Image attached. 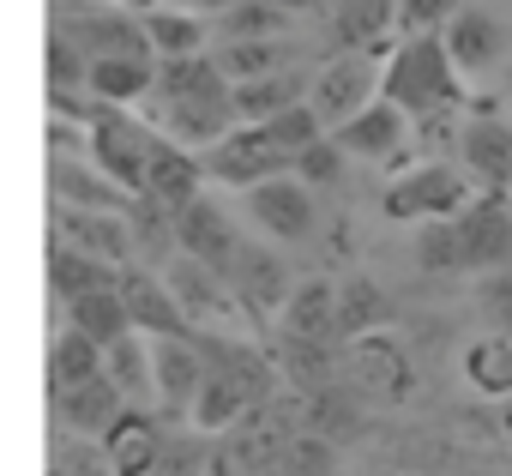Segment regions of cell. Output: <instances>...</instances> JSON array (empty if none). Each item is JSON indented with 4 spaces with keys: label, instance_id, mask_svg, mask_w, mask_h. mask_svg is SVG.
Returning a JSON list of instances; mask_svg holds the SVG:
<instances>
[{
    "label": "cell",
    "instance_id": "cell-1",
    "mask_svg": "<svg viewBox=\"0 0 512 476\" xmlns=\"http://www.w3.org/2000/svg\"><path fill=\"white\" fill-rule=\"evenodd\" d=\"M193 350H199V398H193V428L199 434H223L235 428L247 410H260L266 398H278V368L272 356H260L253 344L229 338V332H193Z\"/></svg>",
    "mask_w": 512,
    "mask_h": 476
},
{
    "label": "cell",
    "instance_id": "cell-30",
    "mask_svg": "<svg viewBox=\"0 0 512 476\" xmlns=\"http://www.w3.org/2000/svg\"><path fill=\"white\" fill-rule=\"evenodd\" d=\"M115 272H121V266H109V260H97V254H79V248H67V242L49 248V290L61 296V308L79 302V296H91V290H115Z\"/></svg>",
    "mask_w": 512,
    "mask_h": 476
},
{
    "label": "cell",
    "instance_id": "cell-34",
    "mask_svg": "<svg viewBox=\"0 0 512 476\" xmlns=\"http://www.w3.org/2000/svg\"><path fill=\"white\" fill-rule=\"evenodd\" d=\"M464 380L482 398H512V332H488L464 350Z\"/></svg>",
    "mask_w": 512,
    "mask_h": 476
},
{
    "label": "cell",
    "instance_id": "cell-11",
    "mask_svg": "<svg viewBox=\"0 0 512 476\" xmlns=\"http://www.w3.org/2000/svg\"><path fill=\"white\" fill-rule=\"evenodd\" d=\"M199 193H205V163H199V151L175 145L169 133H151V145H145V193H139V199H151V205H163V211L175 217V211H187Z\"/></svg>",
    "mask_w": 512,
    "mask_h": 476
},
{
    "label": "cell",
    "instance_id": "cell-40",
    "mask_svg": "<svg viewBox=\"0 0 512 476\" xmlns=\"http://www.w3.org/2000/svg\"><path fill=\"white\" fill-rule=\"evenodd\" d=\"M223 25H229V43H247V37H278V31H284V13H278V7H266V0H241L235 13H223Z\"/></svg>",
    "mask_w": 512,
    "mask_h": 476
},
{
    "label": "cell",
    "instance_id": "cell-41",
    "mask_svg": "<svg viewBox=\"0 0 512 476\" xmlns=\"http://www.w3.org/2000/svg\"><path fill=\"white\" fill-rule=\"evenodd\" d=\"M338 169H344V151H338V139L326 133V139H314V145L296 157V169H290V175H296L302 187H326V181H338Z\"/></svg>",
    "mask_w": 512,
    "mask_h": 476
},
{
    "label": "cell",
    "instance_id": "cell-9",
    "mask_svg": "<svg viewBox=\"0 0 512 476\" xmlns=\"http://www.w3.org/2000/svg\"><path fill=\"white\" fill-rule=\"evenodd\" d=\"M458 248H464V272H500L512 266V205L506 193H476L458 217Z\"/></svg>",
    "mask_w": 512,
    "mask_h": 476
},
{
    "label": "cell",
    "instance_id": "cell-10",
    "mask_svg": "<svg viewBox=\"0 0 512 476\" xmlns=\"http://www.w3.org/2000/svg\"><path fill=\"white\" fill-rule=\"evenodd\" d=\"M163 284H169V296L181 302V314H187L193 332H229V338H241V332H235V326H241V302H235V290H229L217 272H205V266H193V260H175Z\"/></svg>",
    "mask_w": 512,
    "mask_h": 476
},
{
    "label": "cell",
    "instance_id": "cell-28",
    "mask_svg": "<svg viewBox=\"0 0 512 476\" xmlns=\"http://www.w3.org/2000/svg\"><path fill=\"white\" fill-rule=\"evenodd\" d=\"M296 103H308V79H302V73H284V67L229 85L235 127H241V121H272V115H284V109H296Z\"/></svg>",
    "mask_w": 512,
    "mask_h": 476
},
{
    "label": "cell",
    "instance_id": "cell-47",
    "mask_svg": "<svg viewBox=\"0 0 512 476\" xmlns=\"http://www.w3.org/2000/svg\"><path fill=\"white\" fill-rule=\"evenodd\" d=\"M109 7H121V13H151L157 0H109Z\"/></svg>",
    "mask_w": 512,
    "mask_h": 476
},
{
    "label": "cell",
    "instance_id": "cell-20",
    "mask_svg": "<svg viewBox=\"0 0 512 476\" xmlns=\"http://www.w3.org/2000/svg\"><path fill=\"white\" fill-rule=\"evenodd\" d=\"M169 434H163V416L157 410H121L115 428L103 434V458H109V476H151L157 458H163Z\"/></svg>",
    "mask_w": 512,
    "mask_h": 476
},
{
    "label": "cell",
    "instance_id": "cell-32",
    "mask_svg": "<svg viewBox=\"0 0 512 476\" xmlns=\"http://www.w3.org/2000/svg\"><path fill=\"white\" fill-rule=\"evenodd\" d=\"M145 19V37H151V55L157 61H187V55H205V19L187 13V7H151L139 13Z\"/></svg>",
    "mask_w": 512,
    "mask_h": 476
},
{
    "label": "cell",
    "instance_id": "cell-43",
    "mask_svg": "<svg viewBox=\"0 0 512 476\" xmlns=\"http://www.w3.org/2000/svg\"><path fill=\"white\" fill-rule=\"evenodd\" d=\"M464 7V0H398V31L422 37V31H446V19Z\"/></svg>",
    "mask_w": 512,
    "mask_h": 476
},
{
    "label": "cell",
    "instance_id": "cell-39",
    "mask_svg": "<svg viewBox=\"0 0 512 476\" xmlns=\"http://www.w3.org/2000/svg\"><path fill=\"white\" fill-rule=\"evenodd\" d=\"M278 464H284L290 476H332V470H338V452H332V440H326L320 428H296V434L284 440Z\"/></svg>",
    "mask_w": 512,
    "mask_h": 476
},
{
    "label": "cell",
    "instance_id": "cell-46",
    "mask_svg": "<svg viewBox=\"0 0 512 476\" xmlns=\"http://www.w3.org/2000/svg\"><path fill=\"white\" fill-rule=\"evenodd\" d=\"M266 7H278V13L290 19V13H308V7H314V0H266Z\"/></svg>",
    "mask_w": 512,
    "mask_h": 476
},
{
    "label": "cell",
    "instance_id": "cell-23",
    "mask_svg": "<svg viewBox=\"0 0 512 476\" xmlns=\"http://www.w3.org/2000/svg\"><path fill=\"white\" fill-rule=\"evenodd\" d=\"M338 368H344L350 380H368V386L386 392V398H404V392H410V362H404V350H398L386 332H368V338L344 344V350H338Z\"/></svg>",
    "mask_w": 512,
    "mask_h": 476
},
{
    "label": "cell",
    "instance_id": "cell-35",
    "mask_svg": "<svg viewBox=\"0 0 512 476\" xmlns=\"http://www.w3.org/2000/svg\"><path fill=\"white\" fill-rule=\"evenodd\" d=\"M67 326H73V332H85L97 350H109V344H121V338L133 332V320H127V308H121V296H115V290H91V296L67 302Z\"/></svg>",
    "mask_w": 512,
    "mask_h": 476
},
{
    "label": "cell",
    "instance_id": "cell-37",
    "mask_svg": "<svg viewBox=\"0 0 512 476\" xmlns=\"http://www.w3.org/2000/svg\"><path fill=\"white\" fill-rule=\"evenodd\" d=\"M410 254H416V266H422V272H434V278H446V272H464L458 223H452V217H440V223H416V242H410Z\"/></svg>",
    "mask_w": 512,
    "mask_h": 476
},
{
    "label": "cell",
    "instance_id": "cell-26",
    "mask_svg": "<svg viewBox=\"0 0 512 476\" xmlns=\"http://www.w3.org/2000/svg\"><path fill=\"white\" fill-rule=\"evenodd\" d=\"M386 320H392V302L380 296L374 278L332 284V332H338V350L356 344V338H368V332H386Z\"/></svg>",
    "mask_w": 512,
    "mask_h": 476
},
{
    "label": "cell",
    "instance_id": "cell-45",
    "mask_svg": "<svg viewBox=\"0 0 512 476\" xmlns=\"http://www.w3.org/2000/svg\"><path fill=\"white\" fill-rule=\"evenodd\" d=\"M187 13H199V19H223V13H235L241 0H181Z\"/></svg>",
    "mask_w": 512,
    "mask_h": 476
},
{
    "label": "cell",
    "instance_id": "cell-42",
    "mask_svg": "<svg viewBox=\"0 0 512 476\" xmlns=\"http://www.w3.org/2000/svg\"><path fill=\"white\" fill-rule=\"evenodd\" d=\"M476 302H482V314H488V326H494V332H512V266L482 272Z\"/></svg>",
    "mask_w": 512,
    "mask_h": 476
},
{
    "label": "cell",
    "instance_id": "cell-38",
    "mask_svg": "<svg viewBox=\"0 0 512 476\" xmlns=\"http://www.w3.org/2000/svg\"><path fill=\"white\" fill-rule=\"evenodd\" d=\"M49 476H109L103 440H91V434H73V428H61V434L49 440Z\"/></svg>",
    "mask_w": 512,
    "mask_h": 476
},
{
    "label": "cell",
    "instance_id": "cell-6",
    "mask_svg": "<svg viewBox=\"0 0 512 476\" xmlns=\"http://www.w3.org/2000/svg\"><path fill=\"white\" fill-rule=\"evenodd\" d=\"M296 434V422L284 416L278 398H266L260 410H247L235 428L211 434V452H205V470L211 476H260L266 464H278L284 440Z\"/></svg>",
    "mask_w": 512,
    "mask_h": 476
},
{
    "label": "cell",
    "instance_id": "cell-8",
    "mask_svg": "<svg viewBox=\"0 0 512 476\" xmlns=\"http://www.w3.org/2000/svg\"><path fill=\"white\" fill-rule=\"evenodd\" d=\"M374 97H380V61H374V55H350V49H338V55L308 79V109L320 115L326 133L344 127L350 115H362Z\"/></svg>",
    "mask_w": 512,
    "mask_h": 476
},
{
    "label": "cell",
    "instance_id": "cell-44",
    "mask_svg": "<svg viewBox=\"0 0 512 476\" xmlns=\"http://www.w3.org/2000/svg\"><path fill=\"white\" fill-rule=\"evenodd\" d=\"M199 464H205V458H199V446L181 434V440H169V446H163V458H157V470H151V476H199Z\"/></svg>",
    "mask_w": 512,
    "mask_h": 476
},
{
    "label": "cell",
    "instance_id": "cell-13",
    "mask_svg": "<svg viewBox=\"0 0 512 476\" xmlns=\"http://www.w3.org/2000/svg\"><path fill=\"white\" fill-rule=\"evenodd\" d=\"M458 163L470 181H482V193H506L512 187V121L494 109H476L458 127Z\"/></svg>",
    "mask_w": 512,
    "mask_h": 476
},
{
    "label": "cell",
    "instance_id": "cell-16",
    "mask_svg": "<svg viewBox=\"0 0 512 476\" xmlns=\"http://www.w3.org/2000/svg\"><path fill=\"white\" fill-rule=\"evenodd\" d=\"M175 248H181V260H193V266H205V272L223 278L229 260H235V248H241V235H235L229 211L199 193L187 211H175Z\"/></svg>",
    "mask_w": 512,
    "mask_h": 476
},
{
    "label": "cell",
    "instance_id": "cell-12",
    "mask_svg": "<svg viewBox=\"0 0 512 476\" xmlns=\"http://www.w3.org/2000/svg\"><path fill=\"white\" fill-rule=\"evenodd\" d=\"M223 284L235 290L241 314H253V320H266V314H278V308L290 302V266H284L272 248L247 242V235H241V248H235V260H229Z\"/></svg>",
    "mask_w": 512,
    "mask_h": 476
},
{
    "label": "cell",
    "instance_id": "cell-18",
    "mask_svg": "<svg viewBox=\"0 0 512 476\" xmlns=\"http://www.w3.org/2000/svg\"><path fill=\"white\" fill-rule=\"evenodd\" d=\"M332 139H338V151H344V157L392 163V157H404V145H410V115H398L386 97H374L362 115H350L344 127H332Z\"/></svg>",
    "mask_w": 512,
    "mask_h": 476
},
{
    "label": "cell",
    "instance_id": "cell-4",
    "mask_svg": "<svg viewBox=\"0 0 512 476\" xmlns=\"http://www.w3.org/2000/svg\"><path fill=\"white\" fill-rule=\"evenodd\" d=\"M476 199V187H470V175L458 169V163H410V169H398L386 187H380V211L392 217V223H440V217H458L464 205Z\"/></svg>",
    "mask_w": 512,
    "mask_h": 476
},
{
    "label": "cell",
    "instance_id": "cell-19",
    "mask_svg": "<svg viewBox=\"0 0 512 476\" xmlns=\"http://www.w3.org/2000/svg\"><path fill=\"white\" fill-rule=\"evenodd\" d=\"M199 350L193 338H151V392H157V416H193L199 398Z\"/></svg>",
    "mask_w": 512,
    "mask_h": 476
},
{
    "label": "cell",
    "instance_id": "cell-36",
    "mask_svg": "<svg viewBox=\"0 0 512 476\" xmlns=\"http://www.w3.org/2000/svg\"><path fill=\"white\" fill-rule=\"evenodd\" d=\"M211 61H217V73H223L229 85H241V79L278 73V67H284V49H278V37H247V43H223Z\"/></svg>",
    "mask_w": 512,
    "mask_h": 476
},
{
    "label": "cell",
    "instance_id": "cell-48",
    "mask_svg": "<svg viewBox=\"0 0 512 476\" xmlns=\"http://www.w3.org/2000/svg\"><path fill=\"white\" fill-rule=\"evenodd\" d=\"M500 434L512 440V398H500Z\"/></svg>",
    "mask_w": 512,
    "mask_h": 476
},
{
    "label": "cell",
    "instance_id": "cell-24",
    "mask_svg": "<svg viewBox=\"0 0 512 476\" xmlns=\"http://www.w3.org/2000/svg\"><path fill=\"white\" fill-rule=\"evenodd\" d=\"M49 187L61 205H79V211H127L133 205L91 157H49Z\"/></svg>",
    "mask_w": 512,
    "mask_h": 476
},
{
    "label": "cell",
    "instance_id": "cell-29",
    "mask_svg": "<svg viewBox=\"0 0 512 476\" xmlns=\"http://www.w3.org/2000/svg\"><path fill=\"white\" fill-rule=\"evenodd\" d=\"M278 338H302V344L338 350V332H332V284L326 278H308L302 290H290V302L278 308Z\"/></svg>",
    "mask_w": 512,
    "mask_h": 476
},
{
    "label": "cell",
    "instance_id": "cell-17",
    "mask_svg": "<svg viewBox=\"0 0 512 476\" xmlns=\"http://www.w3.org/2000/svg\"><path fill=\"white\" fill-rule=\"evenodd\" d=\"M440 43H446L452 67H458L464 79H482V73H494V67H500V55H506V31H500V19H494L488 7H476V0H464V7L446 19Z\"/></svg>",
    "mask_w": 512,
    "mask_h": 476
},
{
    "label": "cell",
    "instance_id": "cell-14",
    "mask_svg": "<svg viewBox=\"0 0 512 476\" xmlns=\"http://www.w3.org/2000/svg\"><path fill=\"white\" fill-rule=\"evenodd\" d=\"M247 217L260 223L272 242H308L314 235V187H302L296 175H272L260 187H247Z\"/></svg>",
    "mask_w": 512,
    "mask_h": 476
},
{
    "label": "cell",
    "instance_id": "cell-2",
    "mask_svg": "<svg viewBox=\"0 0 512 476\" xmlns=\"http://www.w3.org/2000/svg\"><path fill=\"white\" fill-rule=\"evenodd\" d=\"M380 97L410 115V127H446L464 109V73L452 67L440 31L398 37L380 61Z\"/></svg>",
    "mask_w": 512,
    "mask_h": 476
},
{
    "label": "cell",
    "instance_id": "cell-3",
    "mask_svg": "<svg viewBox=\"0 0 512 476\" xmlns=\"http://www.w3.org/2000/svg\"><path fill=\"white\" fill-rule=\"evenodd\" d=\"M157 109H163V133L187 151L217 145L235 127L229 109V79L217 73L211 55H187V61H157V85H151Z\"/></svg>",
    "mask_w": 512,
    "mask_h": 476
},
{
    "label": "cell",
    "instance_id": "cell-22",
    "mask_svg": "<svg viewBox=\"0 0 512 476\" xmlns=\"http://www.w3.org/2000/svg\"><path fill=\"white\" fill-rule=\"evenodd\" d=\"M392 31H398V0H338V13H332V37L350 55L386 61Z\"/></svg>",
    "mask_w": 512,
    "mask_h": 476
},
{
    "label": "cell",
    "instance_id": "cell-49",
    "mask_svg": "<svg viewBox=\"0 0 512 476\" xmlns=\"http://www.w3.org/2000/svg\"><path fill=\"white\" fill-rule=\"evenodd\" d=\"M260 476H290V470H284V464H266V470H260Z\"/></svg>",
    "mask_w": 512,
    "mask_h": 476
},
{
    "label": "cell",
    "instance_id": "cell-31",
    "mask_svg": "<svg viewBox=\"0 0 512 476\" xmlns=\"http://www.w3.org/2000/svg\"><path fill=\"white\" fill-rule=\"evenodd\" d=\"M103 374H109V386L133 404V410H145L157 392H151V338L145 332H127L121 344H109L103 350Z\"/></svg>",
    "mask_w": 512,
    "mask_h": 476
},
{
    "label": "cell",
    "instance_id": "cell-15",
    "mask_svg": "<svg viewBox=\"0 0 512 476\" xmlns=\"http://www.w3.org/2000/svg\"><path fill=\"white\" fill-rule=\"evenodd\" d=\"M115 296H121L127 320H133V332H145V338H193L181 302L169 296V284H163L157 272H145V266H121V272H115Z\"/></svg>",
    "mask_w": 512,
    "mask_h": 476
},
{
    "label": "cell",
    "instance_id": "cell-25",
    "mask_svg": "<svg viewBox=\"0 0 512 476\" xmlns=\"http://www.w3.org/2000/svg\"><path fill=\"white\" fill-rule=\"evenodd\" d=\"M157 85V61H133V55H103V61H85V91L91 103H109V109H133L145 103Z\"/></svg>",
    "mask_w": 512,
    "mask_h": 476
},
{
    "label": "cell",
    "instance_id": "cell-33",
    "mask_svg": "<svg viewBox=\"0 0 512 476\" xmlns=\"http://www.w3.org/2000/svg\"><path fill=\"white\" fill-rule=\"evenodd\" d=\"M103 374V350L85 338V332H61L55 344H49V398H67L73 386H85V380H97Z\"/></svg>",
    "mask_w": 512,
    "mask_h": 476
},
{
    "label": "cell",
    "instance_id": "cell-5",
    "mask_svg": "<svg viewBox=\"0 0 512 476\" xmlns=\"http://www.w3.org/2000/svg\"><path fill=\"white\" fill-rule=\"evenodd\" d=\"M85 157L127 193L139 199L145 193V145H151V127L133 121V109H109V103H85Z\"/></svg>",
    "mask_w": 512,
    "mask_h": 476
},
{
    "label": "cell",
    "instance_id": "cell-7",
    "mask_svg": "<svg viewBox=\"0 0 512 476\" xmlns=\"http://www.w3.org/2000/svg\"><path fill=\"white\" fill-rule=\"evenodd\" d=\"M199 163H205V181H223V187H260V181L296 169V157L272 139L266 121H241V127H229L217 145L199 151Z\"/></svg>",
    "mask_w": 512,
    "mask_h": 476
},
{
    "label": "cell",
    "instance_id": "cell-27",
    "mask_svg": "<svg viewBox=\"0 0 512 476\" xmlns=\"http://www.w3.org/2000/svg\"><path fill=\"white\" fill-rule=\"evenodd\" d=\"M49 410H55V422L61 428H73V434H91V440H103L109 428H115V416L127 410V398L109 386V374H97V380H85V386H73L67 398H49Z\"/></svg>",
    "mask_w": 512,
    "mask_h": 476
},
{
    "label": "cell",
    "instance_id": "cell-21",
    "mask_svg": "<svg viewBox=\"0 0 512 476\" xmlns=\"http://www.w3.org/2000/svg\"><path fill=\"white\" fill-rule=\"evenodd\" d=\"M55 235L79 254H97L109 266H133V235H127V211H79V205H55Z\"/></svg>",
    "mask_w": 512,
    "mask_h": 476
}]
</instances>
